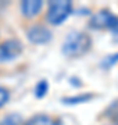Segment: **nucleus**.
Listing matches in <instances>:
<instances>
[{
    "instance_id": "obj_2",
    "label": "nucleus",
    "mask_w": 118,
    "mask_h": 125,
    "mask_svg": "<svg viewBox=\"0 0 118 125\" xmlns=\"http://www.w3.org/2000/svg\"><path fill=\"white\" fill-rule=\"evenodd\" d=\"M72 11V3L69 0H56L49 4L47 21L53 25H60L65 21Z\"/></svg>"
},
{
    "instance_id": "obj_11",
    "label": "nucleus",
    "mask_w": 118,
    "mask_h": 125,
    "mask_svg": "<svg viewBox=\"0 0 118 125\" xmlns=\"http://www.w3.org/2000/svg\"><path fill=\"white\" fill-rule=\"evenodd\" d=\"M115 62H118V53H114V54H111V56H107V57L101 61V68L108 70V68L113 67Z\"/></svg>"
},
{
    "instance_id": "obj_8",
    "label": "nucleus",
    "mask_w": 118,
    "mask_h": 125,
    "mask_svg": "<svg viewBox=\"0 0 118 125\" xmlns=\"http://www.w3.org/2000/svg\"><path fill=\"white\" fill-rule=\"evenodd\" d=\"M95 97L93 93H82V94H78V96H71V97H63L61 102L64 104H79V103H86L89 102L90 99Z\"/></svg>"
},
{
    "instance_id": "obj_6",
    "label": "nucleus",
    "mask_w": 118,
    "mask_h": 125,
    "mask_svg": "<svg viewBox=\"0 0 118 125\" xmlns=\"http://www.w3.org/2000/svg\"><path fill=\"white\" fill-rule=\"evenodd\" d=\"M42 7H43V3L40 0H25L21 3V11H22L24 17L27 18L36 17Z\"/></svg>"
},
{
    "instance_id": "obj_10",
    "label": "nucleus",
    "mask_w": 118,
    "mask_h": 125,
    "mask_svg": "<svg viewBox=\"0 0 118 125\" xmlns=\"http://www.w3.org/2000/svg\"><path fill=\"white\" fill-rule=\"evenodd\" d=\"M0 125H24L22 124V118L18 114H10V115L4 117Z\"/></svg>"
},
{
    "instance_id": "obj_12",
    "label": "nucleus",
    "mask_w": 118,
    "mask_h": 125,
    "mask_svg": "<svg viewBox=\"0 0 118 125\" xmlns=\"http://www.w3.org/2000/svg\"><path fill=\"white\" fill-rule=\"evenodd\" d=\"M106 115L110 117V118H113V120H118V100H115V102L107 108V114H106Z\"/></svg>"
},
{
    "instance_id": "obj_4",
    "label": "nucleus",
    "mask_w": 118,
    "mask_h": 125,
    "mask_svg": "<svg viewBox=\"0 0 118 125\" xmlns=\"http://www.w3.org/2000/svg\"><path fill=\"white\" fill-rule=\"evenodd\" d=\"M22 53V43L17 39L4 40L0 45V61L7 62L13 61Z\"/></svg>"
},
{
    "instance_id": "obj_3",
    "label": "nucleus",
    "mask_w": 118,
    "mask_h": 125,
    "mask_svg": "<svg viewBox=\"0 0 118 125\" xmlns=\"http://www.w3.org/2000/svg\"><path fill=\"white\" fill-rule=\"evenodd\" d=\"M89 25L93 29H110L114 33H118V17L108 10H100L92 15Z\"/></svg>"
},
{
    "instance_id": "obj_5",
    "label": "nucleus",
    "mask_w": 118,
    "mask_h": 125,
    "mask_svg": "<svg viewBox=\"0 0 118 125\" xmlns=\"http://www.w3.org/2000/svg\"><path fill=\"white\" fill-rule=\"evenodd\" d=\"M27 38L32 43L42 45V43H47L51 39V32L45 25H33V27H31L28 29Z\"/></svg>"
},
{
    "instance_id": "obj_9",
    "label": "nucleus",
    "mask_w": 118,
    "mask_h": 125,
    "mask_svg": "<svg viewBox=\"0 0 118 125\" xmlns=\"http://www.w3.org/2000/svg\"><path fill=\"white\" fill-rule=\"evenodd\" d=\"M47 90H49V83H47V81L46 79H42L36 83V88H35V96L38 99H42L47 93Z\"/></svg>"
},
{
    "instance_id": "obj_13",
    "label": "nucleus",
    "mask_w": 118,
    "mask_h": 125,
    "mask_svg": "<svg viewBox=\"0 0 118 125\" xmlns=\"http://www.w3.org/2000/svg\"><path fill=\"white\" fill-rule=\"evenodd\" d=\"M9 99H10V93H9V90L0 86V107H3V106H4L6 103L9 102Z\"/></svg>"
},
{
    "instance_id": "obj_14",
    "label": "nucleus",
    "mask_w": 118,
    "mask_h": 125,
    "mask_svg": "<svg viewBox=\"0 0 118 125\" xmlns=\"http://www.w3.org/2000/svg\"><path fill=\"white\" fill-rule=\"evenodd\" d=\"M115 125H118V121H117V124H115Z\"/></svg>"
},
{
    "instance_id": "obj_7",
    "label": "nucleus",
    "mask_w": 118,
    "mask_h": 125,
    "mask_svg": "<svg viewBox=\"0 0 118 125\" xmlns=\"http://www.w3.org/2000/svg\"><path fill=\"white\" fill-rule=\"evenodd\" d=\"M25 125H60V124L53 117L46 115V114H38V115H33L31 120H28Z\"/></svg>"
},
{
    "instance_id": "obj_1",
    "label": "nucleus",
    "mask_w": 118,
    "mask_h": 125,
    "mask_svg": "<svg viewBox=\"0 0 118 125\" xmlns=\"http://www.w3.org/2000/svg\"><path fill=\"white\" fill-rule=\"evenodd\" d=\"M92 46L90 38L83 32H72L69 33L63 43L61 52L68 57H81L89 52Z\"/></svg>"
}]
</instances>
